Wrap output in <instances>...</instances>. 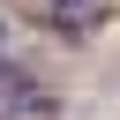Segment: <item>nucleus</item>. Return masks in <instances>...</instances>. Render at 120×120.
<instances>
[{
  "instance_id": "f257e3e1",
  "label": "nucleus",
  "mask_w": 120,
  "mask_h": 120,
  "mask_svg": "<svg viewBox=\"0 0 120 120\" xmlns=\"http://www.w3.org/2000/svg\"><path fill=\"white\" fill-rule=\"evenodd\" d=\"M52 15L60 22H90V0H52Z\"/></svg>"
}]
</instances>
